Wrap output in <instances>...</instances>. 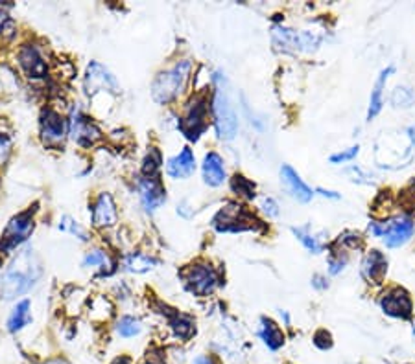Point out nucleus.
I'll return each instance as SVG.
<instances>
[{
  "label": "nucleus",
  "mask_w": 415,
  "mask_h": 364,
  "mask_svg": "<svg viewBox=\"0 0 415 364\" xmlns=\"http://www.w3.org/2000/svg\"><path fill=\"white\" fill-rule=\"evenodd\" d=\"M39 278H41V263L38 256L32 249H24L4 272L2 286H0L2 296L6 300H11L26 295L38 283Z\"/></svg>",
  "instance_id": "f257e3e1"
},
{
  "label": "nucleus",
  "mask_w": 415,
  "mask_h": 364,
  "mask_svg": "<svg viewBox=\"0 0 415 364\" xmlns=\"http://www.w3.org/2000/svg\"><path fill=\"white\" fill-rule=\"evenodd\" d=\"M191 61H179L172 69L164 70L155 78L152 85V96L157 103H169L181 93L187 85L188 74H191Z\"/></svg>",
  "instance_id": "f03ea898"
},
{
  "label": "nucleus",
  "mask_w": 415,
  "mask_h": 364,
  "mask_svg": "<svg viewBox=\"0 0 415 364\" xmlns=\"http://www.w3.org/2000/svg\"><path fill=\"white\" fill-rule=\"evenodd\" d=\"M215 81L216 93L215 100H212V112H215L216 133H218V136L222 140H233L238 131L237 112H234L233 103L229 100V94L224 87L225 79H222L220 74H216Z\"/></svg>",
  "instance_id": "7ed1b4c3"
},
{
  "label": "nucleus",
  "mask_w": 415,
  "mask_h": 364,
  "mask_svg": "<svg viewBox=\"0 0 415 364\" xmlns=\"http://www.w3.org/2000/svg\"><path fill=\"white\" fill-rule=\"evenodd\" d=\"M258 219L247 212L246 208L238 203H229L222 208L216 217L212 219V225L218 232H246L255 230L258 226Z\"/></svg>",
  "instance_id": "20e7f679"
},
{
  "label": "nucleus",
  "mask_w": 415,
  "mask_h": 364,
  "mask_svg": "<svg viewBox=\"0 0 415 364\" xmlns=\"http://www.w3.org/2000/svg\"><path fill=\"white\" fill-rule=\"evenodd\" d=\"M414 223L408 217H393V219H387L384 223H371L369 225V230L373 232L377 237H380L390 249L402 247L406 241H410V237L414 235Z\"/></svg>",
  "instance_id": "39448f33"
},
{
  "label": "nucleus",
  "mask_w": 415,
  "mask_h": 364,
  "mask_svg": "<svg viewBox=\"0 0 415 364\" xmlns=\"http://www.w3.org/2000/svg\"><path fill=\"white\" fill-rule=\"evenodd\" d=\"M33 232V216L32 210L15 216L8 226H6L2 240H0V252H10L15 247L28 240V235Z\"/></svg>",
  "instance_id": "423d86ee"
},
{
  "label": "nucleus",
  "mask_w": 415,
  "mask_h": 364,
  "mask_svg": "<svg viewBox=\"0 0 415 364\" xmlns=\"http://www.w3.org/2000/svg\"><path fill=\"white\" fill-rule=\"evenodd\" d=\"M207 116H209V103H207L205 98L194 100V102L191 103V107H188L187 116H185L181 120V124H179V129H181V133L185 134L188 140H194V142H196L201 136V133H205Z\"/></svg>",
  "instance_id": "0eeeda50"
},
{
  "label": "nucleus",
  "mask_w": 415,
  "mask_h": 364,
  "mask_svg": "<svg viewBox=\"0 0 415 364\" xmlns=\"http://www.w3.org/2000/svg\"><path fill=\"white\" fill-rule=\"evenodd\" d=\"M185 281H187L191 293L198 296H207L218 286V274L207 263H198V265H192L188 269L187 274H185Z\"/></svg>",
  "instance_id": "6e6552de"
},
{
  "label": "nucleus",
  "mask_w": 415,
  "mask_h": 364,
  "mask_svg": "<svg viewBox=\"0 0 415 364\" xmlns=\"http://www.w3.org/2000/svg\"><path fill=\"white\" fill-rule=\"evenodd\" d=\"M380 307L386 315L393 318H401V320H408L414 313V304H411L410 295L402 287H393V289L386 290L380 298Z\"/></svg>",
  "instance_id": "1a4fd4ad"
},
{
  "label": "nucleus",
  "mask_w": 415,
  "mask_h": 364,
  "mask_svg": "<svg viewBox=\"0 0 415 364\" xmlns=\"http://www.w3.org/2000/svg\"><path fill=\"white\" fill-rule=\"evenodd\" d=\"M117 79L106 66L100 65V63H91L89 69H87V74H85V90H87L89 96H94L100 90L117 93Z\"/></svg>",
  "instance_id": "9d476101"
},
{
  "label": "nucleus",
  "mask_w": 415,
  "mask_h": 364,
  "mask_svg": "<svg viewBox=\"0 0 415 364\" xmlns=\"http://www.w3.org/2000/svg\"><path fill=\"white\" fill-rule=\"evenodd\" d=\"M41 134L45 143L56 146L63 142L67 134V122L65 118L54 109H45L41 112Z\"/></svg>",
  "instance_id": "9b49d317"
},
{
  "label": "nucleus",
  "mask_w": 415,
  "mask_h": 364,
  "mask_svg": "<svg viewBox=\"0 0 415 364\" xmlns=\"http://www.w3.org/2000/svg\"><path fill=\"white\" fill-rule=\"evenodd\" d=\"M273 42L283 50H297V48H305V50H312L317 47L319 39L312 37L310 33H297L290 28H275L273 30Z\"/></svg>",
  "instance_id": "f8f14e48"
},
{
  "label": "nucleus",
  "mask_w": 415,
  "mask_h": 364,
  "mask_svg": "<svg viewBox=\"0 0 415 364\" xmlns=\"http://www.w3.org/2000/svg\"><path fill=\"white\" fill-rule=\"evenodd\" d=\"M70 134H72V139H74L79 146H84V148H89V146H93V143H96L102 139V133H100L98 127L79 111L74 112V116H72V122H70Z\"/></svg>",
  "instance_id": "ddd939ff"
},
{
  "label": "nucleus",
  "mask_w": 415,
  "mask_h": 364,
  "mask_svg": "<svg viewBox=\"0 0 415 364\" xmlns=\"http://www.w3.org/2000/svg\"><path fill=\"white\" fill-rule=\"evenodd\" d=\"M19 65L21 69L26 72V76L33 79H42L48 72L47 63H45V59L41 57L38 48L32 47V45H26V47L21 48Z\"/></svg>",
  "instance_id": "4468645a"
},
{
  "label": "nucleus",
  "mask_w": 415,
  "mask_h": 364,
  "mask_svg": "<svg viewBox=\"0 0 415 364\" xmlns=\"http://www.w3.org/2000/svg\"><path fill=\"white\" fill-rule=\"evenodd\" d=\"M140 201L144 204L148 212H155L166 199V192H164L163 184L157 179H142L139 184Z\"/></svg>",
  "instance_id": "2eb2a0df"
},
{
  "label": "nucleus",
  "mask_w": 415,
  "mask_h": 364,
  "mask_svg": "<svg viewBox=\"0 0 415 364\" xmlns=\"http://www.w3.org/2000/svg\"><path fill=\"white\" fill-rule=\"evenodd\" d=\"M280 180H283V184H285L286 189L292 194V197L297 199L299 203H308V201L312 199V189L305 184L303 180H301V177L294 171V168H280Z\"/></svg>",
  "instance_id": "dca6fc26"
},
{
  "label": "nucleus",
  "mask_w": 415,
  "mask_h": 364,
  "mask_svg": "<svg viewBox=\"0 0 415 364\" xmlns=\"http://www.w3.org/2000/svg\"><path fill=\"white\" fill-rule=\"evenodd\" d=\"M194 170H196V158H194L192 149L188 148L183 149L178 157L170 158L166 164V173L172 179H188L194 173Z\"/></svg>",
  "instance_id": "f3484780"
},
{
  "label": "nucleus",
  "mask_w": 415,
  "mask_h": 364,
  "mask_svg": "<svg viewBox=\"0 0 415 364\" xmlns=\"http://www.w3.org/2000/svg\"><path fill=\"white\" fill-rule=\"evenodd\" d=\"M117 223V206L113 203L111 195L102 194L93 206L94 226H113Z\"/></svg>",
  "instance_id": "a211bd4d"
},
{
  "label": "nucleus",
  "mask_w": 415,
  "mask_h": 364,
  "mask_svg": "<svg viewBox=\"0 0 415 364\" xmlns=\"http://www.w3.org/2000/svg\"><path fill=\"white\" fill-rule=\"evenodd\" d=\"M387 271V262L384 258L382 252L378 250H371L368 252V256L362 262V274L365 276L368 281H373V283H380Z\"/></svg>",
  "instance_id": "6ab92c4d"
},
{
  "label": "nucleus",
  "mask_w": 415,
  "mask_h": 364,
  "mask_svg": "<svg viewBox=\"0 0 415 364\" xmlns=\"http://www.w3.org/2000/svg\"><path fill=\"white\" fill-rule=\"evenodd\" d=\"M203 180H205V184L212 186V188L224 184L225 168L224 160H222L218 153L205 155V160H203Z\"/></svg>",
  "instance_id": "aec40b11"
},
{
  "label": "nucleus",
  "mask_w": 415,
  "mask_h": 364,
  "mask_svg": "<svg viewBox=\"0 0 415 364\" xmlns=\"http://www.w3.org/2000/svg\"><path fill=\"white\" fill-rule=\"evenodd\" d=\"M395 66H387L380 72L377 83H375L373 90H371V98H369V111H368V122H371L373 118H377V115L382 111L384 105V88H386V81L390 78V74H393Z\"/></svg>",
  "instance_id": "412c9836"
},
{
  "label": "nucleus",
  "mask_w": 415,
  "mask_h": 364,
  "mask_svg": "<svg viewBox=\"0 0 415 364\" xmlns=\"http://www.w3.org/2000/svg\"><path fill=\"white\" fill-rule=\"evenodd\" d=\"M258 336H261L262 341H264V344L270 348V350H279L280 346L285 344V335H283V331L279 329V326H277L273 320H270V318H262L261 320V329H258Z\"/></svg>",
  "instance_id": "4be33fe9"
},
{
  "label": "nucleus",
  "mask_w": 415,
  "mask_h": 364,
  "mask_svg": "<svg viewBox=\"0 0 415 364\" xmlns=\"http://www.w3.org/2000/svg\"><path fill=\"white\" fill-rule=\"evenodd\" d=\"M170 326H172L174 333H176L179 339H183V341H188V339L196 333L194 318L188 317V315L172 313L170 315Z\"/></svg>",
  "instance_id": "5701e85b"
},
{
  "label": "nucleus",
  "mask_w": 415,
  "mask_h": 364,
  "mask_svg": "<svg viewBox=\"0 0 415 364\" xmlns=\"http://www.w3.org/2000/svg\"><path fill=\"white\" fill-rule=\"evenodd\" d=\"M30 320H32V318H30V302L28 300H23V302L17 304V307L11 311L10 318H8V329H10L11 333L21 331Z\"/></svg>",
  "instance_id": "b1692460"
},
{
  "label": "nucleus",
  "mask_w": 415,
  "mask_h": 364,
  "mask_svg": "<svg viewBox=\"0 0 415 364\" xmlns=\"http://www.w3.org/2000/svg\"><path fill=\"white\" fill-rule=\"evenodd\" d=\"M155 267V259L146 256V254H131L126 258V269L130 272H135V274H142V272H148Z\"/></svg>",
  "instance_id": "393cba45"
},
{
  "label": "nucleus",
  "mask_w": 415,
  "mask_h": 364,
  "mask_svg": "<svg viewBox=\"0 0 415 364\" xmlns=\"http://www.w3.org/2000/svg\"><path fill=\"white\" fill-rule=\"evenodd\" d=\"M161 164H163L161 153L155 148H152L148 151V155L144 157V160H142V173L146 175V179H155L157 171L161 170Z\"/></svg>",
  "instance_id": "a878e982"
},
{
  "label": "nucleus",
  "mask_w": 415,
  "mask_h": 364,
  "mask_svg": "<svg viewBox=\"0 0 415 364\" xmlns=\"http://www.w3.org/2000/svg\"><path fill=\"white\" fill-rule=\"evenodd\" d=\"M231 188H233L234 194L242 195L246 199L255 197V184L244 175H234L233 180H231Z\"/></svg>",
  "instance_id": "bb28decb"
},
{
  "label": "nucleus",
  "mask_w": 415,
  "mask_h": 364,
  "mask_svg": "<svg viewBox=\"0 0 415 364\" xmlns=\"http://www.w3.org/2000/svg\"><path fill=\"white\" fill-rule=\"evenodd\" d=\"M140 329H142V326H140L139 320L133 317L120 318V322H118V327H117L118 335L124 336V339H130V336L139 335Z\"/></svg>",
  "instance_id": "cd10ccee"
},
{
  "label": "nucleus",
  "mask_w": 415,
  "mask_h": 364,
  "mask_svg": "<svg viewBox=\"0 0 415 364\" xmlns=\"http://www.w3.org/2000/svg\"><path fill=\"white\" fill-rule=\"evenodd\" d=\"M414 100H415L414 93H411L408 87H397L392 94V103L393 107H397V109H399V107L408 109V107L414 105Z\"/></svg>",
  "instance_id": "c85d7f7f"
},
{
  "label": "nucleus",
  "mask_w": 415,
  "mask_h": 364,
  "mask_svg": "<svg viewBox=\"0 0 415 364\" xmlns=\"http://www.w3.org/2000/svg\"><path fill=\"white\" fill-rule=\"evenodd\" d=\"M59 230L63 232H70L72 235H76V237H79L81 241H87L89 240V235H87V230H85L84 226L79 225L78 221H74L70 216H65L63 219H61L59 223Z\"/></svg>",
  "instance_id": "c756f323"
},
{
  "label": "nucleus",
  "mask_w": 415,
  "mask_h": 364,
  "mask_svg": "<svg viewBox=\"0 0 415 364\" xmlns=\"http://www.w3.org/2000/svg\"><path fill=\"white\" fill-rule=\"evenodd\" d=\"M292 232H294L295 237H297V240L305 245V249L310 250V252L319 254L323 250V247L319 243H317L316 237H312L310 234H307V232H305L303 228H292Z\"/></svg>",
  "instance_id": "7c9ffc66"
},
{
  "label": "nucleus",
  "mask_w": 415,
  "mask_h": 364,
  "mask_svg": "<svg viewBox=\"0 0 415 364\" xmlns=\"http://www.w3.org/2000/svg\"><path fill=\"white\" fill-rule=\"evenodd\" d=\"M109 258L108 254L102 252V250H93L84 258V267H100V265H108Z\"/></svg>",
  "instance_id": "2f4dec72"
},
{
  "label": "nucleus",
  "mask_w": 415,
  "mask_h": 364,
  "mask_svg": "<svg viewBox=\"0 0 415 364\" xmlns=\"http://www.w3.org/2000/svg\"><path fill=\"white\" fill-rule=\"evenodd\" d=\"M314 344H316L319 350H331L332 348L331 333L325 331V329H319V331L314 335Z\"/></svg>",
  "instance_id": "473e14b6"
},
{
  "label": "nucleus",
  "mask_w": 415,
  "mask_h": 364,
  "mask_svg": "<svg viewBox=\"0 0 415 364\" xmlns=\"http://www.w3.org/2000/svg\"><path fill=\"white\" fill-rule=\"evenodd\" d=\"M358 151H360V146H353V148H349L347 151H341V153H336V155H332L331 162L332 164H341V162L353 160V158L358 155Z\"/></svg>",
  "instance_id": "72a5a7b5"
},
{
  "label": "nucleus",
  "mask_w": 415,
  "mask_h": 364,
  "mask_svg": "<svg viewBox=\"0 0 415 364\" xmlns=\"http://www.w3.org/2000/svg\"><path fill=\"white\" fill-rule=\"evenodd\" d=\"M11 153V139L10 134L0 133V164L8 160Z\"/></svg>",
  "instance_id": "f704fd0d"
},
{
  "label": "nucleus",
  "mask_w": 415,
  "mask_h": 364,
  "mask_svg": "<svg viewBox=\"0 0 415 364\" xmlns=\"http://www.w3.org/2000/svg\"><path fill=\"white\" fill-rule=\"evenodd\" d=\"M0 35H2L4 39H8V41H10V39H13V35H15V23H13V20L6 17V19L2 20V23H0Z\"/></svg>",
  "instance_id": "c9c22d12"
},
{
  "label": "nucleus",
  "mask_w": 415,
  "mask_h": 364,
  "mask_svg": "<svg viewBox=\"0 0 415 364\" xmlns=\"http://www.w3.org/2000/svg\"><path fill=\"white\" fill-rule=\"evenodd\" d=\"M346 262L347 259L341 258V256H338V258H334V256H332V258L329 259V272H331V274H338V272L343 269Z\"/></svg>",
  "instance_id": "e433bc0d"
},
{
  "label": "nucleus",
  "mask_w": 415,
  "mask_h": 364,
  "mask_svg": "<svg viewBox=\"0 0 415 364\" xmlns=\"http://www.w3.org/2000/svg\"><path fill=\"white\" fill-rule=\"evenodd\" d=\"M262 208H264V212L271 217L279 216V206L273 199H264V203H262Z\"/></svg>",
  "instance_id": "4c0bfd02"
},
{
  "label": "nucleus",
  "mask_w": 415,
  "mask_h": 364,
  "mask_svg": "<svg viewBox=\"0 0 415 364\" xmlns=\"http://www.w3.org/2000/svg\"><path fill=\"white\" fill-rule=\"evenodd\" d=\"M312 286L317 287V289H325L326 283H325V280H323L322 276H314L312 278Z\"/></svg>",
  "instance_id": "58836bf2"
},
{
  "label": "nucleus",
  "mask_w": 415,
  "mask_h": 364,
  "mask_svg": "<svg viewBox=\"0 0 415 364\" xmlns=\"http://www.w3.org/2000/svg\"><path fill=\"white\" fill-rule=\"evenodd\" d=\"M317 192L323 195V197H331V199H340V195L336 194V192H326V189L323 188H317Z\"/></svg>",
  "instance_id": "ea45409f"
},
{
  "label": "nucleus",
  "mask_w": 415,
  "mask_h": 364,
  "mask_svg": "<svg viewBox=\"0 0 415 364\" xmlns=\"http://www.w3.org/2000/svg\"><path fill=\"white\" fill-rule=\"evenodd\" d=\"M194 364H215V363H212V359L205 357V355H200V357L194 359Z\"/></svg>",
  "instance_id": "a19ab883"
},
{
  "label": "nucleus",
  "mask_w": 415,
  "mask_h": 364,
  "mask_svg": "<svg viewBox=\"0 0 415 364\" xmlns=\"http://www.w3.org/2000/svg\"><path fill=\"white\" fill-rule=\"evenodd\" d=\"M111 364H131V359L130 357H117Z\"/></svg>",
  "instance_id": "79ce46f5"
},
{
  "label": "nucleus",
  "mask_w": 415,
  "mask_h": 364,
  "mask_svg": "<svg viewBox=\"0 0 415 364\" xmlns=\"http://www.w3.org/2000/svg\"><path fill=\"white\" fill-rule=\"evenodd\" d=\"M45 364H69V363H65V360H50V363H45Z\"/></svg>",
  "instance_id": "37998d69"
},
{
  "label": "nucleus",
  "mask_w": 415,
  "mask_h": 364,
  "mask_svg": "<svg viewBox=\"0 0 415 364\" xmlns=\"http://www.w3.org/2000/svg\"><path fill=\"white\" fill-rule=\"evenodd\" d=\"M142 364H159V363H155V360H144Z\"/></svg>",
  "instance_id": "c03bdc74"
},
{
  "label": "nucleus",
  "mask_w": 415,
  "mask_h": 364,
  "mask_svg": "<svg viewBox=\"0 0 415 364\" xmlns=\"http://www.w3.org/2000/svg\"><path fill=\"white\" fill-rule=\"evenodd\" d=\"M414 341H415V322H414Z\"/></svg>",
  "instance_id": "a18cd8bd"
}]
</instances>
